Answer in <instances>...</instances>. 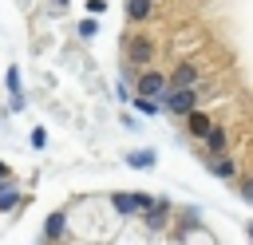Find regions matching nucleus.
<instances>
[{
    "label": "nucleus",
    "mask_w": 253,
    "mask_h": 245,
    "mask_svg": "<svg viewBox=\"0 0 253 245\" xmlns=\"http://www.w3.org/2000/svg\"><path fill=\"white\" fill-rule=\"evenodd\" d=\"M198 87H182V83H170L166 87V95H162V107L170 111V115H190L194 107H198Z\"/></svg>",
    "instance_id": "obj_1"
},
{
    "label": "nucleus",
    "mask_w": 253,
    "mask_h": 245,
    "mask_svg": "<svg viewBox=\"0 0 253 245\" xmlns=\"http://www.w3.org/2000/svg\"><path fill=\"white\" fill-rule=\"evenodd\" d=\"M166 87H170V79H166L162 71H154V67H146V71H138V83H134V91H138V95H150V99H162V95H166Z\"/></svg>",
    "instance_id": "obj_2"
},
{
    "label": "nucleus",
    "mask_w": 253,
    "mask_h": 245,
    "mask_svg": "<svg viewBox=\"0 0 253 245\" xmlns=\"http://www.w3.org/2000/svg\"><path fill=\"white\" fill-rule=\"evenodd\" d=\"M150 59H154V43H150V40H142V36H130V40H126V63L142 71Z\"/></svg>",
    "instance_id": "obj_3"
},
{
    "label": "nucleus",
    "mask_w": 253,
    "mask_h": 245,
    "mask_svg": "<svg viewBox=\"0 0 253 245\" xmlns=\"http://www.w3.org/2000/svg\"><path fill=\"white\" fill-rule=\"evenodd\" d=\"M111 205H115V213L134 217V213H146V209H150V198H146V194H115Z\"/></svg>",
    "instance_id": "obj_4"
},
{
    "label": "nucleus",
    "mask_w": 253,
    "mask_h": 245,
    "mask_svg": "<svg viewBox=\"0 0 253 245\" xmlns=\"http://www.w3.org/2000/svg\"><path fill=\"white\" fill-rule=\"evenodd\" d=\"M202 162H206V170L213 174V178H233L237 174V158L225 150V154H202Z\"/></svg>",
    "instance_id": "obj_5"
},
{
    "label": "nucleus",
    "mask_w": 253,
    "mask_h": 245,
    "mask_svg": "<svg viewBox=\"0 0 253 245\" xmlns=\"http://www.w3.org/2000/svg\"><path fill=\"white\" fill-rule=\"evenodd\" d=\"M202 142H206V154H225V150H229V134H225V126H217V122L206 130Z\"/></svg>",
    "instance_id": "obj_6"
},
{
    "label": "nucleus",
    "mask_w": 253,
    "mask_h": 245,
    "mask_svg": "<svg viewBox=\"0 0 253 245\" xmlns=\"http://www.w3.org/2000/svg\"><path fill=\"white\" fill-rule=\"evenodd\" d=\"M174 83H182V87H202V71H198V63H178L174 67Z\"/></svg>",
    "instance_id": "obj_7"
},
{
    "label": "nucleus",
    "mask_w": 253,
    "mask_h": 245,
    "mask_svg": "<svg viewBox=\"0 0 253 245\" xmlns=\"http://www.w3.org/2000/svg\"><path fill=\"white\" fill-rule=\"evenodd\" d=\"M186 126H190V134H194V138H206V130H210L213 122H210V115H202V111L194 107V111L186 115Z\"/></svg>",
    "instance_id": "obj_8"
},
{
    "label": "nucleus",
    "mask_w": 253,
    "mask_h": 245,
    "mask_svg": "<svg viewBox=\"0 0 253 245\" xmlns=\"http://www.w3.org/2000/svg\"><path fill=\"white\" fill-rule=\"evenodd\" d=\"M166 213H170V205H166V202H150V209H146L142 217H146V225H150V229H162V225H166Z\"/></svg>",
    "instance_id": "obj_9"
},
{
    "label": "nucleus",
    "mask_w": 253,
    "mask_h": 245,
    "mask_svg": "<svg viewBox=\"0 0 253 245\" xmlns=\"http://www.w3.org/2000/svg\"><path fill=\"white\" fill-rule=\"evenodd\" d=\"M150 12H154V0H126V16H130L134 24H138V20H146Z\"/></svg>",
    "instance_id": "obj_10"
},
{
    "label": "nucleus",
    "mask_w": 253,
    "mask_h": 245,
    "mask_svg": "<svg viewBox=\"0 0 253 245\" xmlns=\"http://www.w3.org/2000/svg\"><path fill=\"white\" fill-rule=\"evenodd\" d=\"M8 91H12V111H20L24 107V95H20V71L16 67H8Z\"/></svg>",
    "instance_id": "obj_11"
},
{
    "label": "nucleus",
    "mask_w": 253,
    "mask_h": 245,
    "mask_svg": "<svg viewBox=\"0 0 253 245\" xmlns=\"http://www.w3.org/2000/svg\"><path fill=\"white\" fill-rule=\"evenodd\" d=\"M63 225H67L63 213H51V217L43 221V237H63Z\"/></svg>",
    "instance_id": "obj_12"
},
{
    "label": "nucleus",
    "mask_w": 253,
    "mask_h": 245,
    "mask_svg": "<svg viewBox=\"0 0 253 245\" xmlns=\"http://www.w3.org/2000/svg\"><path fill=\"white\" fill-rule=\"evenodd\" d=\"M12 205H16V186L0 182V209H12Z\"/></svg>",
    "instance_id": "obj_13"
},
{
    "label": "nucleus",
    "mask_w": 253,
    "mask_h": 245,
    "mask_svg": "<svg viewBox=\"0 0 253 245\" xmlns=\"http://www.w3.org/2000/svg\"><path fill=\"white\" fill-rule=\"evenodd\" d=\"M126 162L138 166V170H146V166H154V154L150 150H138V154H126Z\"/></svg>",
    "instance_id": "obj_14"
},
{
    "label": "nucleus",
    "mask_w": 253,
    "mask_h": 245,
    "mask_svg": "<svg viewBox=\"0 0 253 245\" xmlns=\"http://www.w3.org/2000/svg\"><path fill=\"white\" fill-rule=\"evenodd\" d=\"M237 194H241V198H245V202H249V205H253V178H245V182H241V186H237Z\"/></svg>",
    "instance_id": "obj_15"
},
{
    "label": "nucleus",
    "mask_w": 253,
    "mask_h": 245,
    "mask_svg": "<svg viewBox=\"0 0 253 245\" xmlns=\"http://www.w3.org/2000/svg\"><path fill=\"white\" fill-rule=\"evenodd\" d=\"M79 32H83V36H95V32H99V24H95V20H83V24H79Z\"/></svg>",
    "instance_id": "obj_16"
},
{
    "label": "nucleus",
    "mask_w": 253,
    "mask_h": 245,
    "mask_svg": "<svg viewBox=\"0 0 253 245\" xmlns=\"http://www.w3.org/2000/svg\"><path fill=\"white\" fill-rule=\"evenodd\" d=\"M107 8V0H87V12H103Z\"/></svg>",
    "instance_id": "obj_17"
},
{
    "label": "nucleus",
    "mask_w": 253,
    "mask_h": 245,
    "mask_svg": "<svg viewBox=\"0 0 253 245\" xmlns=\"http://www.w3.org/2000/svg\"><path fill=\"white\" fill-rule=\"evenodd\" d=\"M63 4H67V0H55V8H63Z\"/></svg>",
    "instance_id": "obj_18"
},
{
    "label": "nucleus",
    "mask_w": 253,
    "mask_h": 245,
    "mask_svg": "<svg viewBox=\"0 0 253 245\" xmlns=\"http://www.w3.org/2000/svg\"><path fill=\"white\" fill-rule=\"evenodd\" d=\"M249 237H253V225H249Z\"/></svg>",
    "instance_id": "obj_19"
}]
</instances>
